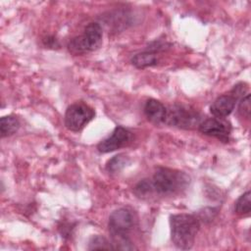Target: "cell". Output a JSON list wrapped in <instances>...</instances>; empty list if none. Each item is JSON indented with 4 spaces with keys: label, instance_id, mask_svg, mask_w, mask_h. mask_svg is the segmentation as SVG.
<instances>
[{
    "label": "cell",
    "instance_id": "16",
    "mask_svg": "<svg viewBox=\"0 0 251 251\" xmlns=\"http://www.w3.org/2000/svg\"><path fill=\"white\" fill-rule=\"evenodd\" d=\"M88 250H110L114 249L112 243L102 235H94L88 242Z\"/></svg>",
    "mask_w": 251,
    "mask_h": 251
},
{
    "label": "cell",
    "instance_id": "6",
    "mask_svg": "<svg viewBox=\"0 0 251 251\" xmlns=\"http://www.w3.org/2000/svg\"><path fill=\"white\" fill-rule=\"evenodd\" d=\"M95 117V111L84 102H75L71 104L65 113L64 124L71 131H80Z\"/></svg>",
    "mask_w": 251,
    "mask_h": 251
},
{
    "label": "cell",
    "instance_id": "14",
    "mask_svg": "<svg viewBox=\"0 0 251 251\" xmlns=\"http://www.w3.org/2000/svg\"><path fill=\"white\" fill-rule=\"evenodd\" d=\"M234 211L239 216H249L251 212V193L247 190L236 200Z\"/></svg>",
    "mask_w": 251,
    "mask_h": 251
},
{
    "label": "cell",
    "instance_id": "17",
    "mask_svg": "<svg viewBox=\"0 0 251 251\" xmlns=\"http://www.w3.org/2000/svg\"><path fill=\"white\" fill-rule=\"evenodd\" d=\"M250 112H251V105H250V94L246 93L245 96H243L239 102L238 105V113L246 119L250 118Z\"/></svg>",
    "mask_w": 251,
    "mask_h": 251
},
{
    "label": "cell",
    "instance_id": "2",
    "mask_svg": "<svg viewBox=\"0 0 251 251\" xmlns=\"http://www.w3.org/2000/svg\"><path fill=\"white\" fill-rule=\"evenodd\" d=\"M200 219L193 214H175L170 217L171 238L174 245L181 250L191 249L200 229Z\"/></svg>",
    "mask_w": 251,
    "mask_h": 251
},
{
    "label": "cell",
    "instance_id": "11",
    "mask_svg": "<svg viewBox=\"0 0 251 251\" xmlns=\"http://www.w3.org/2000/svg\"><path fill=\"white\" fill-rule=\"evenodd\" d=\"M130 63L137 69H146L148 67L156 66L159 63V57L156 51L145 50L137 53L130 59Z\"/></svg>",
    "mask_w": 251,
    "mask_h": 251
},
{
    "label": "cell",
    "instance_id": "5",
    "mask_svg": "<svg viewBox=\"0 0 251 251\" xmlns=\"http://www.w3.org/2000/svg\"><path fill=\"white\" fill-rule=\"evenodd\" d=\"M200 113L189 105L175 104L167 109L165 124L182 129H192L198 127L202 122Z\"/></svg>",
    "mask_w": 251,
    "mask_h": 251
},
{
    "label": "cell",
    "instance_id": "10",
    "mask_svg": "<svg viewBox=\"0 0 251 251\" xmlns=\"http://www.w3.org/2000/svg\"><path fill=\"white\" fill-rule=\"evenodd\" d=\"M143 112L146 118L153 124H165L167 116V108L165 105L154 98L148 99L143 107Z\"/></svg>",
    "mask_w": 251,
    "mask_h": 251
},
{
    "label": "cell",
    "instance_id": "12",
    "mask_svg": "<svg viewBox=\"0 0 251 251\" xmlns=\"http://www.w3.org/2000/svg\"><path fill=\"white\" fill-rule=\"evenodd\" d=\"M20 121L16 116L8 115L4 116L0 120V132L1 137H7L13 135L20 128Z\"/></svg>",
    "mask_w": 251,
    "mask_h": 251
},
{
    "label": "cell",
    "instance_id": "1",
    "mask_svg": "<svg viewBox=\"0 0 251 251\" xmlns=\"http://www.w3.org/2000/svg\"><path fill=\"white\" fill-rule=\"evenodd\" d=\"M138 217L130 207H121L111 213L108 229L112 237V245L118 250H134L136 247L129 238V233L136 226Z\"/></svg>",
    "mask_w": 251,
    "mask_h": 251
},
{
    "label": "cell",
    "instance_id": "4",
    "mask_svg": "<svg viewBox=\"0 0 251 251\" xmlns=\"http://www.w3.org/2000/svg\"><path fill=\"white\" fill-rule=\"evenodd\" d=\"M102 38V26L98 23H89L81 35L75 36L69 41L68 49L74 55L92 52L101 46Z\"/></svg>",
    "mask_w": 251,
    "mask_h": 251
},
{
    "label": "cell",
    "instance_id": "3",
    "mask_svg": "<svg viewBox=\"0 0 251 251\" xmlns=\"http://www.w3.org/2000/svg\"><path fill=\"white\" fill-rule=\"evenodd\" d=\"M154 191L159 195H176L184 191L190 182L189 176L181 171L159 167L152 176Z\"/></svg>",
    "mask_w": 251,
    "mask_h": 251
},
{
    "label": "cell",
    "instance_id": "18",
    "mask_svg": "<svg viewBox=\"0 0 251 251\" xmlns=\"http://www.w3.org/2000/svg\"><path fill=\"white\" fill-rule=\"evenodd\" d=\"M42 42H43V45L46 47V48H52V49H55V48H58L60 47V43L58 41V39L54 36H46L42 39Z\"/></svg>",
    "mask_w": 251,
    "mask_h": 251
},
{
    "label": "cell",
    "instance_id": "9",
    "mask_svg": "<svg viewBox=\"0 0 251 251\" xmlns=\"http://www.w3.org/2000/svg\"><path fill=\"white\" fill-rule=\"evenodd\" d=\"M132 141V133L124 126H117L112 134L100 141L97 145V150L100 153H110L122 147L127 146Z\"/></svg>",
    "mask_w": 251,
    "mask_h": 251
},
{
    "label": "cell",
    "instance_id": "15",
    "mask_svg": "<svg viewBox=\"0 0 251 251\" xmlns=\"http://www.w3.org/2000/svg\"><path fill=\"white\" fill-rule=\"evenodd\" d=\"M155 191H154V188L152 185V181H151V179H148V178H143V179L139 180L133 187V193L138 198H141V199L148 198Z\"/></svg>",
    "mask_w": 251,
    "mask_h": 251
},
{
    "label": "cell",
    "instance_id": "7",
    "mask_svg": "<svg viewBox=\"0 0 251 251\" xmlns=\"http://www.w3.org/2000/svg\"><path fill=\"white\" fill-rule=\"evenodd\" d=\"M247 85L244 82H239L226 94L220 95L210 106V113L216 118H226L234 110L235 104L239 98L247 92Z\"/></svg>",
    "mask_w": 251,
    "mask_h": 251
},
{
    "label": "cell",
    "instance_id": "13",
    "mask_svg": "<svg viewBox=\"0 0 251 251\" xmlns=\"http://www.w3.org/2000/svg\"><path fill=\"white\" fill-rule=\"evenodd\" d=\"M128 163V157L126 154H118L108 160L106 164V171L110 174L120 173Z\"/></svg>",
    "mask_w": 251,
    "mask_h": 251
},
{
    "label": "cell",
    "instance_id": "8",
    "mask_svg": "<svg viewBox=\"0 0 251 251\" xmlns=\"http://www.w3.org/2000/svg\"><path fill=\"white\" fill-rule=\"evenodd\" d=\"M198 130L209 136L216 137L222 141H227L231 132V125L225 118H207L202 120Z\"/></svg>",
    "mask_w": 251,
    "mask_h": 251
}]
</instances>
